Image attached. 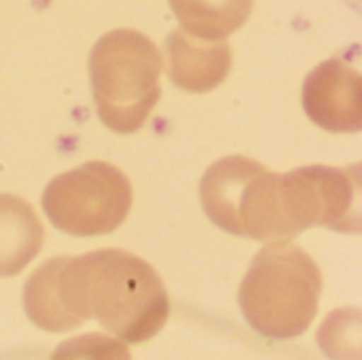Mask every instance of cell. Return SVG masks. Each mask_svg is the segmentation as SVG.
I'll return each mask as SVG.
<instances>
[{"instance_id":"cell-1","label":"cell","mask_w":362,"mask_h":360,"mask_svg":"<svg viewBox=\"0 0 362 360\" xmlns=\"http://www.w3.org/2000/svg\"><path fill=\"white\" fill-rule=\"evenodd\" d=\"M57 289L66 333L93 318L121 342L144 344L170 318V297L159 274L119 248L57 257Z\"/></svg>"},{"instance_id":"cell-2","label":"cell","mask_w":362,"mask_h":360,"mask_svg":"<svg viewBox=\"0 0 362 360\" xmlns=\"http://www.w3.org/2000/svg\"><path fill=\"white\" fill-rule=\"evenodd\" d=\"M322 293L318 263L288 240L269 242L252 259L240 284V310L246 323L272 339L303 335Z\"/></svg>"},{"instance_id":"cell-3","label":"cell","mask_w":362,"mask_h":360,"mask_svg":"<svg viewBox=\"0 0 362 360\" xmlns=\"http://www.w3.org/2000/svg\"><path fill=\"white\" fill-rule=\"evenodd\" d=\"M161 53L142 32L119 28L91 49L89 76L102 123L117 134L138 132L161 95Z\"/></svg>"},{"instance_id":"cell-4","label":"cell","mask_w":362,"mask_h":360,"mask_svg":"<svg viewBox=\"0 0 362 360\" xmlns=\"http://www.w3.org/2000/svg\"><path fill=\"white\" fill-rule=\"evenodd\" d=\"M199 197L208 219L233 236L259 242L288 240L282 221L280 174L244 155H229L212 163Z\"/></svg>"},{"instance_id":"cell-5","label":"cell","mask_w":362,"mask_h":360,"mask_svg":"<svg viewBox=\"0 0 362 360\" xmlns=\"http://www.w3.org/2000/svg\"><path fill=\"white\" fill-rule=\"evenodd\" d=\"M132 185L119 168L89 161L47 185L42 210L57 231L93 238L117 231L132 210Z\"/></svg>"},{"instance_id":"cell-6","label":"cell","mask_w":362,"mask_h":360,"mask_svg":"<svg viewBox=\"0 0 362 360\" xmlns=\"http://www.w3.org/2000/svg\"><path fill=\"white\" fill-rule=\"evenodd\" d=\"M280 199L288 240L310 227L361 233V166H310L280 174Z\"/></svg>"},{"instance_id":"cell-7","label":"cell","mask_w":362,"mask_h":360,"mask_svg":"<svg viewBox=\"0 0 362 360\" xmlns=\"http://www.w3.org/2000/svg\"><path fill=\"white\" fill-rule=\"evenodd\" d=\"M303 108L308 117L327 132H361V72L341 59L322 62L303 83Z\"/></svg>"},{"instance_id":"cell-8","label":"cell","mask_w":362,"mask_h":360,"mask_svg":"<svg viewBox=\"0 0 362 360\" xmlns=\"http://www.w3.org/2000/svg\"><path fill=\"white\" fill-rule=\"evenodd\" d=\"M170 81L189 93L216 89L231 72L233 53L223 40H202L187 30H174L165 40Z\"/></svg>"},{"instance_id":"cell-9","label":"cell","mask_w":362,"mask_h":360,"mask_svg":"<svg viewBox=\"0 0 362 360\" xmlns=\"http://www.w3.org/2000/svg\"><path fill=\"white\" fill-rule=\"evenodd\" d=\"M45 229L34 208L17 195H0V278H11L40 252Z\"/></svg>"},{"instance_id":"cell-10","label":"cell","mask_w":362,"mask_h":360,"mask_svg":"<svg viewBox=\"0 0 362 360\" xmlns=\"http://www.w3.org/2000/svg\"><path fill=\"white\" fill-rule=\"evenodd\" d=\"M255 0H170L182 30L202 40H225L250 17Z\"/></svg>"}]
</instances>
